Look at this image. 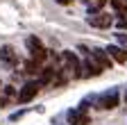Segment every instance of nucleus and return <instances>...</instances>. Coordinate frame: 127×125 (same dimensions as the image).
Here are the masks:
<instances>
[{
	"label": "nucleus",
	"mask_w": 127,
	"mask_h": 125,
	"mask_svg": "<svg viewBox=\"0 0 127 125\" xmlns=\"http://www.w3.org/2000/svg\"><path fill=\"white\" fill-rule=\"evenodd\" d=\"M111 5L118 14H127V0H111Z\"/></svg>",
	"instance_id": "f8f14e48"
},
{
	"label": "nucleus",
	"mask_w": 127,
	"mask_h": 125,
	"mask_svg": "<svg viewBox=\"0 0 127 125\" xmlns=\"http://www.w3.org/2000/svg\"><path fill=\"white\" fill-rule=\"evenodd\" d=\"M84 2H86V7H89V14H98V11L104 7L107 0H84Z\"/></svg>",
	"instance_id": "9b49d317"
},
{
	"label": "nucleus",
	"mask_w": 127,
	"mask_h": 125,
	"mask_svg": "<svg viewBox=\"0 0 127 125\" xmlns=\"http://www.w3.org/2000/svg\"><path fill=\"white\" fill-rule=\"evenodd\" d=\"M104 52H107L111 59H116L118 64H125V61H127V50H125V48H120V45H109Z\"/></svg>",
	"instance_id": "1a4fd4ad"
},
{
	"label": "nucleus",
	"mask_w": 127,
	"mask_h": 125,
	"mask_svg": "<svg viewBox=\"0 0 127 125\" xmlns=\"http://www.w3.org/2000/svg\"><path fill=\"white\" fill-rule=\"evenodd\" d=\"M86 23L91 25V27H111V23H114V16H109V14H104V11H98V14H89V18H86Z\"/></svg>",
	"instance_id": "423d86ee"
},
{
	"label": "nucleus",
	"mask_w": 127,
	"mask_h": 125,
	"mask_svg": "<svg viewBox=\"0 0 127 125\" xmlns=\"http://www.w3.org/2000/svg\"><path fill=\"white\" fill-rule=\"evenodd\" d=\"M89 102H93L98 109H114V107H118V91L109 89V91L100 93V96H91Z\"/></svg>",
	"instance_id": "f03ea898"
},
{
	"label": "nucleus",
	"mask_w": 127,
	"mask_h": 125,
	"mask_svg": "<svg viewBox=\"0 0 127 125\" xmlns=\"http://www.w3.org/2000/svg\"><path fill=\"white\" fill-rule=\"evenodd\" d=\"M55 2H57V5H70L73 0H55Z\"/></svg>",
	"instance_id": "f3484780"
},
{
	"label": "nucleus",
	"mask_w": 127,
	"mask_h": 125,
	"mask_svg": "<svg viewBox=\"0 0 127 125\" xmlns=\"http://www.w3.org/2000/svg\"><path fill=\"white\" fill-rule=\"evenodd\" d=\"M39 91H41V84H39V80H32V82H25V84H23V89L18 91V98H16V102L25 105V102H30V100H34Z\"/></svg>",
	"instance_id": "20e7f679"
},
{
	"label": "nucleus",
	"mask_w": 127,
	"mask_h": 125,
	"mask_svg": "<svg viewBox=\"0 0 127 125\" xmlns=\"http://www.w3.org/2000/svg\"><path fill=\"white\" fill-rule=\"evenodd\" d=\"M118 27L120 30H127V16H120L118 18Z\"/></svg>",
	"instance_id": "dca6fc26"
},
{
	"label": "nucleus",
	"mask_w": 127,
	"mask_h": 125,
	"mask_svg": "<svg viewBox=\"0 0 127 125\" xmlns=\"http://www.w3.org/2000/svg\"><path fill=\"white\" fill-rule=\"evenodd\" d=\"M125 102H127V93H125Z\"/></svg>",
	"instance_id": "a211bd4d"
},
{
	"label": "nucleus",
	"mask_w": 127,
	"mask_h": 125,
	"mask_svg": "<svg viewBox=\"0 0 127 125\" xmlns=\"http://www.w3.org/2000/svg\"><path fill=\"white\" fill-rule=\"evenodd\" d=\"M39 68H41V64H36L34 59H30L27 64H25V71H27V73H36Z\"/></svg>",
	"instance_id": "ddd939ff"
},
{
	"label": "nucleus",
	"mask_w": 127,
	"mask_h": 125,
	"mask_svg": "<svg viewBox=\"0 0 127 125\" xmlns=\"http://www.w3.org/2000/svg\"><path fill=\"white\" fill-rule=\"evenodd\" d=\"M57 68H59V73L66 77V80L79 77V59H77V55L73 50H64L57 57Z\"/></svg>",
	"instance_id": "f257e3e1"
},
{
	"label": "nucleus",
	"mask_w": 127,
	"mask_h": 125,
	"mask_svg": "<svg viewBox=\"0 0 127 125\" xmlns=\"http://www.w3.org/2000/svg\"><path fill=\"white\" fill-rule=\"evenodd\" d=\"M100 73H102V68H100V66H95L89 57L82 61V64H79V77H98Z\"/></svg>",
	"instance_id": "0eeeda50"
},
{
	"label": "nucleus",
	"mask_w": 127,
	"mask_h": 125,
	"mask_svg": "<svg viewBox=\"0 0 127 125\" xmlns=\"http://www.w3.org/2000/svg\"><path fill=\"white\" fill-rule=\"evenodd\" d=\"M25 45H27V50H30L32 59H34L36 64H43V61L48 59V50L43 48V43H41L36 37H27V39H25Z\"/></svg>",
	"instance_id": "7ed1b4c3"
},
{
	"label": "nucleus",
	"mask_w": 127,
	"mask_h": 125,
	"mask_svg": "<svg viewBox=\"0 0 127 125\" xmlns=\"http://www.w3.org/2000/svg\"><path fill=\"white\" fill-rule=\"evenodd\" d=\"M25 116V109H21V112H14L11 116H9V121H18V118H23Z\"/></svg>",
	"instance_id": "2eb2a0df"
},
{
	"label": "nucleus",
	"mask_w": 127,
	"mask_h": 125,
	"mask_svg": "<svg viewBox=\"0 0 127 125\" xmlns=\"http://www.w3.org/2000/svg\"><path fill=\"white\" fill-rule=\"evenodd\" d=\"M116 39H118V43L123 45V48L127 50V34H125V32H118V34H116Z\"/></svg>",
	"instance_id": "4468645a"
},
{
	"label": "nucleus",
	"mask_w": 127,
	"mask_h": 125,
	"mask_svg": "<svg viewBox=\"0 0 127 125\" xmlns=\"http://www.w3.org/2000/svg\"><path fill=\"white\" fill-rule=\"evenodd\" d=\"M0 61L7 64V66H16L18 64V52H16L11 45H2V48H0Z\"/></svg>",
	"instance_id": "6e6552de"
},
{
	"label": "nucleus",
	"mask_w": 127,
	"mask_h": 125,
	"mask_svg": "<svg viewBox=\"0 0 127 125\" xmlns=\"http://www.w3.org/2000/svg\"><path fill=\"white\" fill-rule=\"evenodd\" d=\"M16 98H18V93L14 91V86H5V89H2V96H0V109H2L7 102L16 100Z\"/></svg>",
	"instance_id": "9d476101"
},
{
	"label": "nucleus",
	"mask_w": 127,
	"mask_h": 125,
	"mask_svg": "<svg viewBox=\"0 0 127 125\" xmlns=\"http://www.w3.org/2000/svg\"><path fill=\"white\" fill-rule=\"evenodd\" d=\"M66 118H68V123L70 125H89L91 123V116H89V112H86V107H75V109H70V112L66 114Z\"/></svg>",
	"instance_id": "39448f33"
}]
</instances>
